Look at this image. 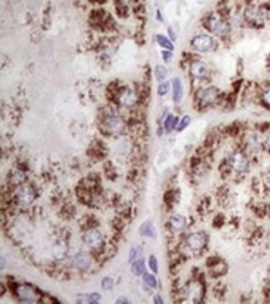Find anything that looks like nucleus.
<instances>
[{
    "instance_id": "obj_27",
    "label": "nucleus",
    "mask_w": 270,
    "mask_h": 304,
    "mask_svg": "<svg viewBox=\"0 0 270 304\" xmlns=\"http://www.w3.org/2000/svg\"><path fill=\"white\" fill-rule=\"evenodd\" d=\"M171 85L172 84H169V83H161V85L158 86V95H160V96H165V95H167L169 92V90H171Z\"/></svg>"
},
{
    "instance_id": "obj_4",
    "label": "nucleus",
    "mask_w": 270,
    "mask_h": 304,
    "mask_svg": "<svg viewBox=\"0 0 270 304\" xmlns=\"http://www.w3.org/2000/svg\"><path fill=\"white\" fill-rule=\"evenodd\" d=\"M219 96H221V92L217 87L208 86L198 90L197 94H195V100L199 104V106L208 107L216 104L219 100Z\"/></svg>"
},
{
    "instance_id": "obj_12",
    "label": "nucleus",
    "mask_w": 270,
    "mask_h": 304,
    "mask_svg": "<svg viewBox=\"0 0 270 304\" xmlns=\"http://www.w3.org/2000/svg\"><path fill=\"white\" fill-rule=\"evenodd\" d=\"M90 264H91V257L86 252L78 253L73 260V266L76 269H80V271H85V269L89 268Z\"/></svg>"
},
{
    "instance_id": "obj_5",
    "label": "nucleus",
    "mask_w": 270,
    "mask_h": 304,
    "mask_svg": "<svg viewBox=\"0 0 270 304\" xmlns=\"http://www.w3.org/2000/svg\"><path fill=\"white\" fill-rule=\"evenodd\" d=\"M189 73L195 80H205L211 75V69H209V65L206 62L200 59H195L190 63Z\"/></svg>"
},
{
    "instance_id": "obj_37",
    "label": "nucleus",
    "mask_w": 270,
    "mask_h": 304,
    "mask_svg": "<svg viewBox=\"0 0 270 304\" xmlns=\"http://www.w3.org/2000/svg\"><path fill=\"white\" fill-rule=\"evenodd\" d=\"M155 302H157V303H160V304H161V303H163L162 300H161V297H160V295H157V297H155Z\"/></svg>"
},
{
    "instance_id": "obj_30",
    "label": "nucleus",
    "mask_w": 270,
    "mask_h": 304,
    "mask_svg": "<svg viewBox=\"0 0 270 304\" xmlns=\"http://www.w3.org/2000/svg\"><path fill=\"white\" fill-rule=\"evenodd\" d=\"M148 263H150V268L152 269L153 272H157V271H158V263H157V258H156V257H153V256H151V257H150V262H148Z\"/></svg>"
},
{
    "instance_id": "obj_2",
    "label": "nucleus",
    "mask_w": 270,
    "mask_h": 304,
    "mask_svg": "<svg viewBox=\"0 0 270 304\" xmlns=\"http://www.w3.org/2000/svg\"><path fill=\"white\" fill-rule=\"evenodd\" d=\"M269 7L258 3H248L242 10L243 19L247 25L251 28H263L268 20Z\"/></svg>"
},
{
    "instance_id": "obj_8",
    "label": "nucleus",
    "mask_w": 270,
    "mask_h": 304,
    "mask_svg": "<svg viewBox=\"0 0 270 304\" xmlns=\"http://www.w3.org/2000/svg\"><path fill=\"white\" fill-rule=\"evenodd\" d=\"M186 242L190 251L198 252V251L203 250L207 245V236L203 232H194V233L188 234Z\"/></svg>"
},
{
    "instance_id": "obj_32",
    "label": "nucleus",
    "mask_w": 270,
    "mask_h": 304,
    "mask_svg": "<svg viewBox=\"0 0 270 304\" xmlns=\"http://www.w3.org/2000/svg\"><path fill=\"white\" fill-rule=\"evenodd\" d=\"M168 35H169V39H171L172 41H176L177 34L174 33V30H173V28H172V26H168Z\"/></svg>"
},
{
    "instance_id": "obj_24",
    "label": "nucleus",
    "mask_w": 270,
    "mask_h": 304,
    "mask_svg": "<svg viewBox=\"0 0 270 304\" xmlns=\"http://www.w3.org/2000/svg\"><path fill=\"white\" fill-rule=\"evenodd\" d=\"M190 121H192V117L189 115H184L183 117L179 120L178 128H177V131H183L184 129H187L188 126L190 125Z\"/></svg>"
},
{
    "instance_id": "obj_28",
    "label": "nucleus",
    "mask_w": 270,
    "mask_h": 304,
    "mask_svg": "<svg viewBox=\"0 0 270 304\" xmlns=\"http://www.w3.org/2000/svg\"><path fill=\"white\" fill-rule=\"evenodd\" d=\"M24 179H25V174L21 173V172H17L14 174V177H13V184L20 185V184H23Z\"/></svg>"
},
{
    "instance_id": "obj_20",
    "label": "nucleus",
    "mask_w": 270,
    "mask_h": 304,
    "mask_svg": "<svg viewBox=\"0 0 270 304\" xmlns=\"http://www.w3.org/2000/svg\"><path fill=\"white\" fill-rule=\"evenodd\" d=\"M188 293H189L190 298H193L194 300L199 299L200 294H202V287L199 285V283H192L188 287Z\"/></svg>"
},
{
    "instance_id": "obj_17",
    "label": "nucleus",
    "mask_w": 270,
    "mask_h": 304,
    "mask_svg": "<svg viewBox=\"0 0 270 304\" xmlns=\"http://www.w3.org/2000/svg\"><path fill=\"white\" fill-rule=\"evenodd\" d=\"M179 120H181V118H179L178 116H173L171 115V113H168L165 118V124H163V125H165V131L169 134V132H172L173 130H177Z\"/></svg>"
},
{
    "instance_id": "obj_18",
    "label": "nucleus",
    "mask_w": 270,
    "mask_h": 304,
    "mask_svg": "<svg viewBox=\"0 0 270 304\" xmlns=\"http://www.w3.org/2000/svg\"><path fill=\"white\" fill-rule=\"evenodd\" d=\"M52 253L57 260H63L68 256V246L63 242H56L52 247Z\"/></svg>"
},
{
    "instance_id": "obj_7",
    "label": "nucleus",
    "mask_w": 270,
    "mask_h": 304,
    "mask_svg": "<svg viewBox=\"0 0 270 304\" xmlns=\"http://www.w3.org/2000/svg\"><path fill=\"white\" fill-rule=\"evenodd\" d=\"M228 163L230 167L237 172H244L249 168V160L242 152H235L228 157Z\"/></svg>"
},
{
    "instance_id": "obj_16",
    "label": "nucleus",
    "mask_w": 270,
    "mask_h": 304,
    "mask_svg": "<svg viewBox=\"0 0 270 304\" xmlns=\"http://www.w3.org/2000/svg\"><path fill=\"white\" fill-rule=\"evenodd\" d=\"M169 224L176 231H182V229H184L187 227V219L183 216L174 215L169 218Z\"/></svg>"
},
{
    "instance_id": "obj_10",
    "label": "nucleus",
    "mask_w": 270,
    "mask_h": 304,
    "mask_svg": "<svg viewBox=\"0 0 270 304\" xmlns=\"http://www.w3.org/2000/svg\"><path fill=\"white\" fill-rule=\"evenodd\" d=\"M118 102L122 107L125 109H129V107L133 106L137 102V96L134 94V91L129 89H125L121 91V94L118 95Z\"/></svg>"
},
{
    "instance_id": "obj_22",
    "label": "nucleus",
    "mask_w": 270,
    "mask_h": 304,
    "mask_svg": "<svg viewBox=\"0 0 270 304\" xmlns=\"http://www.w3.org/2000/svg\"><path fill=\"white\" fill-rule=\"evenodd\" d=\"M140 232H141V234H144V236H148V237H155V228H153L152 223L151 222H146L144 226L141 227V229H140Z\"/></svg>"
},
{
    "instance_id": "obj_34",
    "label": "nucleus",
    "mask_w": 270,
    "mask_h": 304,
    "mask_svg": "<svg viewBox=\"0 0 270 304\" xmlns=\"http://www.w3.org/2000/svg\"><path fill=\"white\" fill-rule=\"evenodd\" d=\"M137 256H139V255H137V251L134 250V248H132L131 252H129V261L134 262L137 260Z\"/></svg>"
},
{
    "instance_id": "obj_19",
    "label": "nucleus",
    "mask_w": 270,
    "mask_h": 304,
    "mask_svg": "<svg viewBox=\"0 0 270 304\" xmlns=\"http://www.w3.org/2000/svg\"><path fill=\"white\" fill-rule=\"evenodd\" d=\"M156 40H157L158 45H160L161 47H163L165 50H169V51H173L174 50V45L172 43L171 39L166 38L165 35H156Z\"/></svg>"
},
{
    "instance_id": "obj_39",
    "label": "nucleus",
    "mask_w": 270,
    "mask_h": 304,
    "mask_svg": "<svg viewBox=\"0 0 270 304\" xmlns=\"http://www.w3.org/2000/svg\"><path fill=\"white\" fill-rule=\"evenodd\" d=\"M268 20L270 22V7H269V13H268Z\"/></svg>"
},
{
    "instance_id": "obj_11",
    "label": "nucleus",
    "mask_w": 270,
    "mask_h": 304,
    "mask_svg": "<svg viewBox=\"0 0 270 304\" xmlns=\"http://www.w3.org/2000/svg\"><path fill=\"white\" fill-rule=\"evenodd\" d=\"M34 197H35V192L30 186L20 187L19 192H18V201L20 205L29 206L34 201Z\"/></svg>"
},
{
    "instance_id": "obj_26",
    "label": "nucleus",
    "mask_w": 270,
    "mask_h": 304,
    "mask_svg": "<svg viewBox=\"0 0 270 304\" xmlns=\"http://www.w3.org/2000/svg\"><path fill=\"white\" fill-rule=\"evenodd\" d=\"M144 282L147 285H150L151 288L157 287V279H156V277L152 276V274H144Z\"/></svg>"
},
{
    "instance_id": "obj_9",
    "label": "nucleus",
    "mask_w": 270,
    "mask_h": 304,
    "mask_svg": "<svg viewBox=\"0 0 270 304\" xmlns=\"http://www.w3.org/2000/svg\"><path fill=\"white\" fill-rule=\"evenodd\" d=\"M84 242L91 248H100L102 245V234L97 229H90L85 233Z\"/></svg>"
},
{
    "instance_id": "obj_14",
    "label": "nucleus",
    "mask_w": 270,
    "mask_h": 304,
    "mask_svg": "<svg viewBox=\"0 0 270 304\" xmlns=\"http://www.w3.org/2000/svg\"><path fill=\"white\" fill-rule=\"evenodd\" d=\"M172 95H173V101L176 104H179L183 100V84H182V80L179 78H174L172 80Z\"/></svg>"
},
{
    "instance_id": "obj_31",
    "label": "nucleus",
    "mask_w": 270,
    "mask_h": 304,
    "mask_svg": "<svg viewBox=\"0 0 270 304\" xmlns=\"http://www.w3.org/2000/svg\"><path fill=\"white\" fill-rule=\"evenodd\" d=\"M102 287H104L105 289H110V288L112 287V279L105 278L104 281H102Z\"/></svg>"
},
{
    "instance_id": "obj_35",
    "label": "nucleus",
    "mask_w": 270,
    "mask_h": 304,
    "mask_svg": "<svg viewBox=\"0 0 270 304\" xmlns=\"http://www.w3.org/2000/svg\"><path fill=\"white\" fill-rule=\"evenodd\" d=\"M100 300V294H97V293H94V294L90 295V302L91 303H96Z\"/></svg>"
},
{
    "instance_id": "obj_29",
    "label": "nucleus",
    "mask_w": 270,
    "mask_h": 304,
    "mask_svg": "<svg viewBox=\"0 0 270 304\" xmlns=\"http://www.w3.org/2000/svg\"><path fill=\"white\" fill-rule=\"evenodd\" d=\"M162 57L163 60H165L166 63H171V60L173 59V54H172V51H169V50H162Z\"/></svg>"
},
{
    "instance_id": "obj_6",
    "label": "nucleus",
    "mask_w": 270,
    "mask_h": 304,
    "mask_svg": "<svg viewBox=\"0 0 270 304\" xmlns=\"http://www.w3.org/2000/svg\"><path fill=\"white\" fill-rule=\"evenodd\" d=\"M104 128L110 134H121L125 130V121L117 113H110L104 120Z\"/></svg>"
},
{
    "instance_id": "obj_13",
    "label": "nucleus",
    "mask_w": 270,
    "mask_h": 304,
    "mask_svg": "<svg viewBox=\"0 0 270 304\" xmlns=\"http://www.w3.org/2000/svg\"><path fill=\"white\" fill-rule=\"evenodd\" d=\"M18 295L23 302L26 303H34L36 302V293L33 288H30L29 285H20L18 288Z\"/></svg>"
},
{
    "instance_id": "obj_33",
    "label": "nucleus",
    "mask_w": 270,
    "mask_h": 304,
    "mask_svg": "<svg viewBox=\"0 0 270 304\" xmlns=\"http://www.w3.org/2000/svg\"><path fill=\"white\" fill-rule=\"evenodd\" d=\"M264 147L270 150V132H268V134L264 136Z\"/></svg>"
},
{
    "instance_id": "obj_25",
    "label": "nucleus",
    "mask_w": 270,
    "mask_h": 304,
    "mask_svg": "<svg viewBox=\"0 0 270 304\" xmlns=\"http://www.w3.org/2000/svg\"><path fill=\"white\" fill-rule=\"evenodd\" d=\"M260 100H261V104H263L266 109H270V87H268V89H265L263 92H261Z\"/></svg>"
},
{
    "instance_id": "obj_1",
    "label": "nucleus",
    "mask_w": 270,
    "mask_h": 304,
    "mask_svg": "<svg viewBox=\"0 0 270 304\" xmlns=\"http://www.w3.org/2000/svg\"><path fill=\"white\" fill-rule=\"evenodd\" d=\"M203 26L211 35H213L216 39H221V40H226L229 34L232 33L229 19L217 10L206 15V18L203 19Z\"/></svg>"
},
{
    "instance_id": "obj_3",
    "label": "nucleus",
    "mask_w": 270,
    "mask_h": 304,
    "mask_svg": "<svg viewBox=\"0 0 270 304\" xmlns=\"http://www.w3.org/2000/svg\"><path fill=\"white\" fill-rule=\"evenodd\" d=\"M190 46L194 51L199 52V54H206V52L216 50L217 40L209 33H200L193 36L192 40H190Z\"/></svg>"
},
{
    "instance_id": "obj_21",
    "label": "nucleus",
    "mask_w": 270,
    "mask_h": 304,
    "mask_svg": "<svg viewBox=\"0 0 270 304\" xmlns=\"http://www.w3.org/2000/svg\"><path fill=\"white\" fill-rule=\"evenodd\" d=\"M155 75H156V79H157V81H160V83H165V80L167 78V70H166L165 66H162V65L156 66Z\"/></svg>"
},
{
    "instance_id": "obj_38",
    "label": "nucleus",
    "mask_w": 270,
    "mask_h": 304,
    "mask_svg": "<svg viewBox=\"0 0 270 304\" xmlns=\"http://www.w3.org/2000/svg\"><path fill=\"white\" fill-rule=\"evenodd\" d=\"M117 303H127L126 298H120V300H117Z\"/></svg>"
},
{
    "instance_id": "obj_15",
    "label": "nucleus",
    "mask_w": 270,
    "mask_h": 304,
    "mask_svg": "<svg viewBox=\"0 0 270 304\" xmlns=\"http://www.w3.org/2000/svg\"><path fill=\"white\" fill-rule=\"evenodd\" d=\"M247 142L250 150L259 151L261 147H264V136H261L258 132H251L249 136H248Z\"/></svg>"
},
{
    "instance_id": "obj_23",
    "label": "nucleus",
    "mask_w": 270,
    "mask_h": 304,
    "mask_svg": "<svg viewBox=\"0 0 270 304\" xmlns=\"http://www.w3.org/2000/svg\"><path fill=\"white\" fill-rule=\"evenodd\" d=\"M145 263L142 261H136L133 262V266H132V272H133L136 276H141L145 274Z\"/></svg>"
},
{
    "instance_id": "obj_36",
    "label": "nucleus",
    "mask_w": 270,
    "mask_h": 304,
    "mask_svg": "<svg viewBox=\"0 0 270 304\" xmlns=\"http://www.w3.org/2000/svg\"><path fill=\"white\" fill-rule=\"evenodd\" d=\"M157 18H158V22H162V15H161V12L160 10H157Z\"/></svg>"
}]
</instances>
